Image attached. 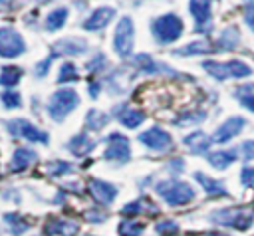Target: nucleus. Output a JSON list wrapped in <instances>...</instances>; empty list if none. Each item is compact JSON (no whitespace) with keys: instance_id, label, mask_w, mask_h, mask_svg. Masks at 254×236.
<instances>
[{"instance_id":"obj_1","label":"nucleus","mask_w":254,"mask_h":236,"mask_svg":"<svg viewBox=\"0 0 254 236\" xmlns=\"http://www.w3.org/2000/svg\"><path fill=\"white\" fill-rule=\"evenodd\" d=\"M157 194L169 204V206H185L189 204L190 200H194L196 192L190 184L183 182V180H177V178H167V180H161L157 186H155Z\"/></svg>"},{"instance_id":"obj_2","label":"nucleus","mask_w":254,"mask_h":236,"mask_svg":"<svg viewBox=\"0 0 254 236\" xmlns=\"http://www.w3.org/2000/svg\"><path fill=\"white\" fill-rule=\"evenodd\" d=\"M185 32V24L177 14H165L151 22V34L159 44H171Z\"/></svg>"},{"instance_id":"obj_3","label":"nucleus","mask_w":254,"mask_h":236,"mask_svg":"<svg viewBox=\"0 0 254 236\" xmlns=\"http://www.w3.org/2000/svg\"><path fill=\"white\" fill-rule=\"evenodd\" d=\"M79 105V95L75 89L71 87H64V89H58L50 103H48V113L54 121H64L75 107Z\"/></svg>"},{"instance_id":"obj_4","label":"nucleus","mask_w":254,"mask_h":236,"mask_svg":"<svg viewBox=\"0 0 254 236\" xmlns=\"http://www.w3.org/2000/svg\"><path fill=\"white\" fill-rule=\"evenodd\" d=\"M133 44H135V26L133 20L129 16L119 18L117 26H115V34H113V50L119 58H127L133 52Z\"/></svg>"},{"instance_id":"obj_5","label":"nucleus","mask_w":254,"mask_h":236,"mask_svg":"<svg viewBox=\"0 0 254 236\" xmlns=\"http://www.w3.org/2000/svg\"><path fill=\"white\" fill-rule=\"evenodd\" d=\"M210 218L222 226H234V228L246 230L254 218V212L246 208H222V210L212 212Z\"/></svg>"},{"instance_id":"obj_6","label":"nucleus","mask_w":254,"mask_h":236,"mask_svg":"<svg viewBox=\"0 0 254 236\" xmlns=\"http://www.w3.org/2000/svg\"><path fill=\"white\" fill-rule=\"evenodd\" d=\"M26 52V42L18 30L4 26L0 28V56L2 58H18Z\"/></svg>"},{"instance_id":"obj_7","label":"nucleus","mask_w":254,"mask_h":236,"mask_svg":"<svg viewBox=\"0 0 254 236\" xmlns=\"http://www.w3.org/2000/svg\"><path fill=\"white\" fill-rule=\"evenodd\" d=\"M6 127H8V131H10L14 137H22V139H26V141L42 143V145L48 143V135H46L42 129H38L36 125H32L30 121H26V119H12V121L6 123Z\"/></svg>"},{"instance_id":"obj_8","label":"nucleus","mask_w":254,"mask_h":236,"mask_svg":"<svg viewBox=\"0 0 254 236\" xmlns=\"http://www.w3.org/2000/svg\"><path fill=\"white\" fill-rule=\"evenodd\" d=\"M109 147L103 151V159L105 161H119V163H127L131 159V149H129V141L119 135V133H111L107 137Z\"/></svg>"},{"instance_id":"obj_9","label":"nucleus","mask_w":254,"mask_h":236,"mask_svg":"<svg viewBox=\"0 0 254 236\" xmlns=\"http://www.w3.org/2000/svg\"><path fill=\"white\" fill-rule=\"evenodd\" d=\"M139 141L145 145V147H149L151 151H169L171 147H173V137L165 131V129H161V127H151V129H147L145 133H141L139 135Z\"/></svg>"},{"instance_id":"obj_10","label":"nucleus","mask_w":254,"mask_h":236,"mask_svg":"<svg viewBox=\"0 0 254 236\" xmlns=\"http://www.w3.org/2000/svg\"><path fill=\"white\" fill-rule=\"evenodd\" d=\"M189 10L196 22V32H204L210 28L212 18V0H190Z\"/></svg>"},{"instance_id":"obj_11","label":"nucleus","mask_w":254,"mask_h":236,"mask_svg":"<svg viewBox=\"0 0 254 236\" xmlns=\"http://www.w3.org/2000/svg\"><path fill=\"white\" fill-rule=\"evenodd\" d=\"M244 125H246V121H244L242 117L232 115V117H228V119L214 131L212 141H214V143H228L230 139H234V137L244 129Z\"/></svg>"},{"instance_id":"obj_12","label":"nucleus","mask_w":254,"mask_h":236,"mask_svg":"<svg viewBox=\"0 0 254 236\" xmlns=\"http://www.w3.org/2000/svg\"><path fill=\"white\" fill-rule=\"evenodd\" d=\"M113 16H115V10L113 8H109V6H99V8H95L91 14H89V18L87 20H83V30H87V32H97V30H103L111 20H113Z\"/></svg>"},{"instance_id":"obj_13","label":"nucleus","mask_w":254,"mask_h":236,"mask_svg":"<svg viewBox=\"0 0 254 236\" xmlns=\"http://www.w3.org/2000/svg\"><path fill=\"white\" fill-rule=\"evenodd\" d=\"M89 192L101 204H111L113 198L117 196V188L113 184L105 182V180H99V178H91L89 180Z\"/></svg>"},{"instance_id":"obj_14","label":"nucleus","mask_w":254,"mask_h":236,"mask_svg":"<svg viewBox=\"0 0 254 236\" xmlns=\"http://www.w3.org/2000/svg\"><path fill=\"white\" fill-rule=\"evenodd\" d=\"M56 54H65V56H81L87 52V42L83 38H62L54 44Z\"/></svg>"},{"instance_id":"obj_15","label":"nucleus","mask_w":254,"mask_h":236,"mask_svg":"<svg viewBox=\"0 0 254 236\" xmlns=\"http://www.w3.org/2000/svg\"><path fill=\"white\" fill-rule=\"evenodd\" d=\"M36 159H38L36 151L28 149V147H20V149H16V153L12 155L10 171H24V169H28Z\"/></svg>"},{"instance_id":"obj_16","label":"nucleus","mask_w":254,"mask_h":236,"mask_svg":"<svg viewBox=\"0 0 254 236\" xmlns=\"http://www.w3.org/2000/svg\"><path fill=\"white\" fill-rule=\"evenodd\" d=\"M75 157H83L87 153H91L95 149V141L91 137H87V133H79L75 135L71 141H69V147H67Z\"/></svg>"},{"instance_id":"obj_17","label":"nucleus","mask_w":254,"mask_h":236,"mask_svg":"<svg viewBox=\"0 0 254 236\" xmlns=\"http://www.w3.org/2000/svg\"><path fill=\"white\" fill-rule=\"evenodd\" d=\"M67 16H69V12H67V8L65 6H58V8H54L48 16H46V30L48 32H56V30H60V28H64V24L67 22Z\"/></svg>"},{"instance_id":"obj_18","label":"nucleus","mask_w":254,"mask_h":236,"mask_svg":"<svg viewBox=\"0 0 254 236\" xmlns=\"http://www.w3.org/2000/svg\"><path fill=\"white\" fill-rule=\"evenodd\" d=\"M194 178L202 184V188H204V192H206L208 196H226V194H228L220 180H214V178L206 177L204 173H194Z\"/></svg>"},{"instance_id":"obj_19","label":"nucleus","mask_w":254,"mask_h":236,"mask_svg":"<svg viewBox=\"0 0 254 236\" xmlns=\"http://www.w3.org/2000/svg\"><path fill=\"white\" fill-rule=\"evenodd\" d=\"M183 143H185L192 153H204V151H208V147H210V139H208V135L202 133V131H194V133L187 135Z\"/></svg>"},{"instance_id":"obj_20","label":"nucleus","mask_w":254,"mask_h":236,"mask_svg":"<svg viewBox=\"0 0 254 236\" xmlns=\"http://www.w3.org/2000/svg\"><path fill=\"white\" fill-rule=\"evenodd\" d=\"M117 119H119V123H121L123 127H127V129H135V127H139V125L145 121V113H143L141 109L127 107V109H123V111L117 115Z\"/></svg>"},{"instance_id":"obj_21","label":"nucleus","mask_w":254,"mask_h":236,"mask_svg":"<svg viewBox=\"0 0 254 236\" xmlns=\"http://www.w3.org/2000/svg\"><path fill=\"white\" fill-rule=\"evenodd\" d=\"M238 42H240L238 30L232 26V28H226L220 34V38L216 40V48H218V52H228V50H234L238 46Z\"/></svg>"},{"instance_id":"obj_22","label":"nucleus","mask_w":254,"mask_h":236,"mask_svg":"<svg viewBox=\"0 0 254 236\" xmlns=\"http://www.w3.org/2000/svg\"><path fill=\"white\" fill-rule=\"evenodd\" d=\"M236 161V151L234 149H226V151H216V153H210L208 155V163L214 167V169H226L230 167L232 163Z\"/></svg>"},{"instance_id":"obj_23","label":"nucleus","mask_w":254,"mask_h":236,"mask_svg":"<svg viewBox=\"0 0 254 236\" xmlns=\"http://www.w3.org/2000/svg\"><path fill=\"white\" fill-rule=\"evenodd\" d=\"M24 75V69L20 65H4L0 71V85L6 87H14Z\"/></svg>"},{"instance_id":"obj_24","label":"nucleus","mask_w":254,"mask_h":236,"mask_svg":"<svg viewBox=\"0 0 254 236\" xmlns=\"http://www.w3.org/2000/svg\"><path fill=\"white\" fill-rule=\"evenodd\" d=\"M46 230L50 234H62V236H75L79 226L75 222H69V220H52L50 226H46Z\"/></svg>"},{"instance_id":"obj_25","label":"nucleus","mask_w":254,"mask_h":236,"mask_svg":"<svg viewBox=\"0 0 254 236\" xmlns=\"http://www.w3.org/2000/svg\"><path fill=\"white\" fill-rule=\"evenodd\" d=\"M107 123H109V115H105V113H101L97 109H91L85 115V125H87L89 131H101Z\"/></svg>"},{"instance_id":"obj_26","label":"nucleus","mask_w":254,"mask_h":236,"mask_svg":"<svg viewBox=\"0 0 254 236\" xmlns=\"http://www.w3.org/2000/svg\"><path fill=\"white\" fill-rule=\"evenodd\" d=\"M206 52H210V44L206 40H194V42L179 48L175 54H179V56H196V54H206Z\"/></svg>"},{"instance_id":"obj_27","label":"nucleus","mask_w":254,"mask_h":236,"mask_svg":"<svg viewBox=\"0 0 254 236\" xmlns=\"http://www.w3.org/2000/svg\"><path fill=\"white\" fill-rule=\"evenodd\" d=\"M202 67H204V71H208V73H210L214 79H218V81H224V79L230 77V75H228V67H226V63L206 59V61H202Z\"/></svg>"},{"instance_id":"obj_28","label":"nucleus","mask_w":254,"mask_h":236,"mask_svg":"<svg viewBox=\"0 0 254 236\" xmlns=\"http://www.w3.org/2000/svg\"><path fill=\"white\" fill-rule=\"evenodd\" d=\"M77 79H79V73H77V67L71 61H65V63L60 65L58 83H67V81H77Z\"/></svg>"},{"instance_id":"obj_29","label":"nucleus","mask_w":254,"mask_h":236,"mask_svg":"<svg viewBox=\"0 0 254 236\" xmlns=\"http://www.w3.org/2000/svg\"><path fill=\"white\" fill-rule=\"evenodd\" d=\"M4 220L8 222V226H10V232H12V234H22L24 230H28V224H26V220L22 218V214H20V212L4 214Z\"/></svg>"},{"instance_id":"obj_30","label":"nucleus","mask_w":254,"mask_h":236,"mask_svg":"<svg viewBox=\"0 0 254 236\" xmlns=\"http://www.w3.org/2000/svg\"><path fill=\"white\" fill-rule=\"evenodd\" d=\"M117 232H119V236H141L143 234V224L135 222V220H129V222L125 220V222H119Z\"/></svg>"},{"instance_id":"obj_31","label":"nucleus","mask_w":254,"mask_h":236,"mask_svg":"<svg viewBox=\"0 0 254 236\" xmlns=\"http://www.w3.org/2000/svg\"><path fill=\"white\" fill-rule=\"evenodd\" d=\"M46 171H48L50 177H62V175H65V173H71V171H73V165H69V163H65V161H52V163L46 167Z\"/></svg>"},{"instance_id":"obj_32","label":"nucleus","mask_w":254,"mask_h":236,"mask_svg":"<svg viewBox=\"0 0 254 236\" xmlns=\"http://www.w3.org/2000/svg\"><path fill=\"white\" fill-rule=\"evenodd\" d=\"M204 119H206V113L204 111H198V113H183L179 119H175V123L187 127V125H196V123H200Z\"/></svg>"},{"instance_id":"obj_33","label":"nucleus","mask_w":254,"mask_h":236,"mask_svg":"<svg viewBox=\"0 0 254 236\" xmlns=\"http://www.w3.org/2000/svg\"><path fill=\"white\" fill-rule=\"evenodd\" d=\"M0 99H2L4 107H8V109H14V107H20L22 105V99H20V95L16 91H4L0 95Z\"/></svg>"},{"instance_id":"obj_34","label":"nucleus","mask_w":254,"mask_h":236,"mask_svg":"<svg viewBox=\"0 0 254 236\" xmlns=\"http://www.w3.org/2000/svg\"><path fill=\"white\" fill-rule=\"evenodd\" d=\"M105 63H107V58H105L103 54H97L93 59H89V61L85 63V69H87L89 73H95V71H101V69L105 67Z\"/></svg>"},{"instance_id":"obj_35","label":"nucleus","mask_w":254,"mask_h":236,"mask_svg":"<svg viewBox=\"0 0 254 236\" xmlns=\"http://www.w3.org/2000/svg\"><path fill=\"white\" fill-rule=\"evenodd\" d=\"M244 22L254 32V0H248L244 4Z\"/></svg>"},{"instance_id":"obj_36","label":"nucleus","mask_w":254,"mask_h":236,"mask_svg":"<svg viewBox=\"0 0 254 236\" xmlns=\"http://www.w3.org/2000/svg\"><path fill=\"white\" fill-rule=\"evenodd\" d=\"M240 175H242L240 180L244 186H254V167H244Z\"/></svg>"},{"instance_id":"obj_37","label":"nucleus","mask_w":254,"mask_h":236,"mask_svg":"<svg viewBox=\"0 0 254 236\" xmlns=\"http://www.w3.org/2000/svg\"><path fill=\"white\" fill-rule=\"evenodd\" d=\"M157 230H159V232H163V234H173V232H177V230H179V226H177L173 220H165V222L157 224Z\"/></svg>"},{"instance_id":"obj_38","label":"nucleus","mask_w":254,"mask_h":236,"mask_svg":"<svg viewBox=\"0 0 254 236\" xmlns=\"http://www.w3.org/2000/svg\"><path fill=\"white\" fill-rule=\"evenodd\" d=\"M50 63H52V56H50V58H46L44 61H40V63L36 65V71H34V73H36V77H44V75L48 73V69H50Z\"/></svg>"},{"instance_id":"obj_39","label":"nucleus","mask_w":254,"mask_h":236,"mask_svg":"<svg viewBox=\"0 0 254 236\" xmlns=\"http://www.w3.org/2000/svg\"><path fill=\"white\" fill-rule=\"evenodd\" d=\"M238 97H240V103H242L248 111H254V93L248 91V93H240Z\"/></svg>"},{"instance_id":"obj_40","label":"nucleus","mask_w":254,"mask_h":236,"mask_svg":"<svg viewBox=\"0 0 254 236\" xmlns=\"http://www.w3.org/2000/svg\"><path fill=\"white\" fill-rule=\"evenodd\" d=\"M123 214H139L141 212V200H135V202H129L121 208Z\"/></svg>"},{"instance_id":"obj_41","label":"nucleus","mask_w":254,"mask_h":236,"mask_svg":"<svg viewBox=\"0 0 254 236\" xmlns=\"http://www.w3.org/2000/svg\"><path fill=\"white\" fill-rule=\"evenodd\" d=\"M242 153H244V159H246V161L254 159V141H246V143H242Z\"/></svg>"},{"instance_id":"obj_42","label":"nucleus","mask_w":254,"mask_h":236,"mask_svg":"<svg viewBox=\"0 0 254 236\" xmlns=\"http://www.w3.org/2000/svg\"><path fill=\"white\" fill-rule=\"evenodd\" d=\"M38 2H42V4H46V2H50V0H38Z\"/></svg>"},{"instance_id":"obj_43","label":"nucleus","mask_w":254,"mask_h":236,"mask_svg":"<svg viewBox=\"0 0 254 236\" xmlns=\"http://www.w3.org/2000/svg\"><path fill=\"white\" fill-rule=\"evenodd\" d=\"M2 6H4V0H0V8H2Z\"/></svg>"}]
</instances>
